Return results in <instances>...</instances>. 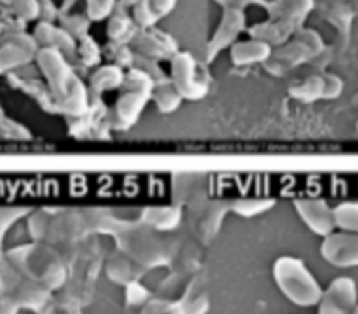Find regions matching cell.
<instances>
[{
	"instance_id": "6da1fadb",
	"label": "cell",
	"mask_w": 358,
	"mask_h": 314,
	"mask_svg": "<svg viewBox=\"0 0 358 314\" xmlns=\"http://www.w3.org/2000/svg\"><path fill=\"white\" fill-rule=\"evenodd\" d=\"M36 62L60 113L72 118L85 116L90 109V90L76 74L71 62L62 53L48 48H41Z\"/></svg>"
},
{
	"instance_id": "7a4b0ae2",
	"label": "cell",
	"mask_w": 358,
	"mask_h": 314,
	"mask_svg": "<svg viewBox=\"0 0 358 314\" xmlns=\"http://www.w3.org/2000/svg\"><path fill=\"white\" fill-rule=\"evenodd\" d=\"M273 278L288 302L299 307L318 306L323 288L301 258H278L273 265Z\"/></svg>"
},
{
	"instance_id": "3957f363",
	"label": "cell",
	"mask_w": 358,
	"mask_h": 314,
	"mask_svg": "<svg viewBox=\"0 0 358 314\" xmlns=\"http://www.w3.org/2000/svg\"><path fill=\"white\" fill-rule=\"evenodd\" d=\"M313 9V0H276L268 8V20L251 27V37L271 46H281L302 30L306 16Z\"/></svg>"
},
{
	"instance_id": "277c9868",
	"label": "cell",
	"mask_w": 358,
	"mask_h": 314,
	"mask_svg": "<svg viewBox=\"0 0 358 314\" xmlns=\"http://www.w3.org/2000/svg\"><path fill=\"white\" fill-rule=\"evenodd\" d=\"M6 260L30 281L37 283L43 288H58L62 281L60 262L53 251L43 244H27L15 248L6 253Z\"/></svg>"
},
{
	"instance_id": "5b68a950",
	"label": "cell",
	"mask_w": 358,
	"mask_h": 314,
	"mask_svg": "<svg viewBox=\"0 0 358 314\" xmlns=\"http://www.w3.org/2000/svg\"><path fill=\"white\" fill-rule=\"evenodd\" d=\"M322 48L323 41L315 30H299L290 41L273 51L271 58L264 65L273 76H285L288 71L316 57Z\"/></svg>"
},
{
	"instance_id": "8992f818",
	"label": "cell",
	"mask_w": 358,
	"mask_h": 314,
	"mask_svg": "<svg viewBox=\"0 0 358 314\" xmlns=\"http://www.w3.org/2000/svg\"><path fill=\"white\" fill-rule=\"evenodd\" d=\"M48 292L50 290L20 274L8 260L0 264V297L8 299L18 309H39L48 300Z\"/></svg>"
},
{
	"instance_id": "52a82bcc",
	"label": "cell",
	"mask_w": 358,
	"mask_h": 314,
	"mask_svg": "<svg viewBox=\"0 0 358 314\" xmlns=\"http://www.w3.org/2000/svg\"><path fill=\"white\" fill-rule=\"evenodd\" d=\"M171 78L181 97L187 100H201L208 95L209 81L201 64L188 51H178L171 58Z\"/></svg>"
},
{
	"instance_id": "ba28073f",
	"label": "cell",
	"mask_w": 358,
	"mask_h": 314,
	"mask_svg": "<svg viewBox=\"0 0 358 314\" xmlns=\"http://www.w3.org/2000/svg\"><path fill=\"white\" fill-rule=\"evenodd\" d=\"M39 44L30 34L22 30H11L0 36V76L11 74L36 60Z\"/></svg>"
},
{
	"instance_id": "9c48e42d",
	"label": "cell",
	"mask_w": 358,
	"mask_h": 314,
	"mask_svg": "<svg viewBox=\"0 0 358 314\" xmlns=\"http://www.w3.org/2000/svg\"><path fill=\"white\" fill-rule=\"evenodd\" d=\"M357 306V283L348 276H341L323 290L318 302V314H351Z\"/></svg>"
},
{
	"instance_id": "30bf717a",
	"label": "cell",
	"mask_w": 358,
	"mask_h": 314,
	"mask_svg": "<svg viewBox=\"0 0 358 314\" xmlns=\"http://www.w3.org/2000/svg\"><path fill=\"white\" fill-rule=\"evenodd\" d=\"M322 257L327 264L337 269L358 267V234L332 232L323 237Z\"/></svg>"
},
{
	"instance_id": "8fae6325",
	"label": "cell",
	"mask_w": 358,
	"mask_h": 314,
	"mask_svg": "<svg viewBox=\"0 0 358 314\" xmlns=\"http://www.w3.org/2000/svg\"><path fill=\"white\" fill-rule=\"evenodd\" d=\"M295 211L301 216L304 225L313 234L327 237L336 232V220H334V207L323 199L308 197V199L295 200Z\"/></svg>"
},
{
	"instance_id": "7c38bea8",
	"label": "cell",
	"mask_w": 358,
	"mask_h": 314,
	"mask_svg": "<svg viewBox=\"0 0 358 314\" xmlns=\"http://www.w3.org/2000/svg\"><path fill=\"white\" fill-rule=\"evenodd\" d=\"M244 27H246V15H244L243 9H225L222 20H220L218 29L215 30L213 37L209 39L206 58L211 62L223 50L232 48L236 44L237 37L244 30Z\"/></svg>"
},
{
	"instance_id": "4fadbf2b",
	"label": "cell",
	"mask_w": 358,
	"mask_h": 314,
	"mask_svg": "<svg viewBox=\"0 0 358 314\" xmlns=\"http://www.w3.org/2000/svg\"><path fill=\"white\" fill-rule=\"evenodd\" d=\"M136 51L144 58H150L155 62L171 60L178 53V43L172 36L165 34L164 30H158L157 27L151 29H139L136 39Z\"/></svg>"
},
{
	"instance_id": "5bb4252c",
	"label": "cell",
	"mask_w": 358,
	"mask_h": 314,
	"mask_svg": "<svg viewBox=\"0 0 358 314\" xmlns=\"http://www.w3.org/2000/svg\"><path fill=\"white\" fill-rule=\"evenodd\" d=\"M151 100V93L139 92V90H127L123 88V93L118 97L113 111L111 125L116 130H127L139 120L143 115L146 104Z\"/></svg>"
},
{
	"instance_id": "9a60e30c",
	"label": "cell",
	"mask_w": 358,
	"mask_h": 314,
	"mask_svg": "<svg viewBox=\"0 0 358 314\" xmlns=\"http://www.w3.org/2000/svg\"><path fill=\"white\" fill-rule=\"evenodd\" d=\"M34 39L37 41L39 48H48L64 55L65 58H76V46L78 41L60 25H53V22L41 20L34 29Z\"/></svg>"
},
{
	"instance_id": "2e32d148",
	"label": "cell",
	"mask_w": 358,
	"mask_h": 314,
	"mask_svg": "<svg viewBox=\"0 0 358 314\" xmlns=\"http://www.w3.org/2000/svg\"><path fill=\"white\" fill-rule=\"evenodd\" d=\"M341 88H343V83L336 76H313L292 86L290 95L299 100L311 102V100L325 99V97H336Z\"/></svg>"
},
{
	"instance_id": "e0dca14e",
	"label": "cell",
	"mask_w": 358,
	"mask_h": 314,
	"mask_svg": "<svg viewBox=\"0 0 358 314\" xmlns=\"http://www.w3.org/2000/svg\"><path fill=\"white\" fill-rule=\"evenodd\" d=\"M273 55V46L267 44L265 41L251 37V39L239 41L230 48V58L236 65H255V64H265Z\"/></svg>"
},
{
	"instance_id": "ac0fdd59",
	"label": "cell",
	"mask_w": 358,
	"mask_h": 314,
	"mask_svg": "<svg viewBox=\"0 0 358 314\" xmlns=\"http://www.w3.org/2000/svg\"><path fill=\"white\" fill-rule=\"evenodd\" d=\"M178 0H139L132 8V18L139 29H151L171 15Z\"/></svg>"
},
{
	"instance_id": "d6986e66",
	"label": "cell",
	"mask_w": 358,
	"mask_h": 314,
	"mask_svg": "<svg viewBox=\"0 0 358 314\" xmlns=\"http://www.w3.org/2000/svg\"><path fill=\"white\" fill-rule=\"evenodd\" d=\"M9 81H11L16 88L23 90V92L29 93L30 97H34V99L41 104V108H44L46 111L60 113L57 102H55L53 93H51L46 81H41L36 76L20 74V72H11V74H9Z\"/></svg>"
},
{
	"instance_id": "ffe728a7",
	"label": "cell",
	"mask_w": 358,
	"mask_h": 314,
	"mask_svg": "<svg viewBox=\"0 0 358 314\" xmlns=\"http://www.w3.org/2000/svg\"><path fill=\"white\" fill-rule=\"evenodd\" d=\"M123 81H125V71L120 65H102L90 76V95H102L111 90L122 88Z\"/></svg>"
},
{
	"instance_id": "44dd1931",
	"label": "cell",
	"mask_w": 358,
	"mask_h": 314,
	"mask_svg": "<svg viewBox=\"0 0 358 314\" xmlns=\"http://www.w3.org/2000/svg\"><path fill=\"white\" fill-rule=\"evenodd\" d=\"M139 27L134 22V18L127 16L125 13L115 11L109 16L108 22V37L111 43L116 44H129L136 39Z\"/></svg>"
},
{
	"instance_id": "7402d4cb",
	"label": "cell",
	"mask_w": 358,
	"mask_h": 314,
	"mask_svg": "<svg viewBox=\"0 0 358 314\" xmlns=\"http://www.w3.org/2000/svg\"><path fill=\"white\" fill-rule=\"evenodd\" d=\"M151 100L157 104V108L162 113H174L181 106L183 97L176 90V86L172 85L171 78H165L162 81L155 83L153 92H151Z\"/></svg>"
},
{
	"instance_id": "603a6c76",
	"label": "cell",
	"mask_w": 358,
	"mask_h": 314,
	"mask_svg": "<svg viewBox=\"0 0 358 314\" xmlns=\"http://www.w3.org/2000/svg\"><path fill=\"white\" fill-rule=\"evenodd\" d=\"M144 220L153 229L162 230V232H171L181 223V211L176 207H151L148 209Z\"/></svg>"
},
{
	"instance_id": "cb8c5ba5",
	"label": "cell",
	"mask_w": 358,
	"mask_h": 314,
	"mask_svg": "<svg viewBox=\"0 0 358 314\" xmlns=\"http://www.w3.org/2000/svg\"><path fill=\"white\" fill-rule=\"evenodd\" d=\"M273 199H257V197H243V199H237L230 204V209H232L236 215L243 216V218H255L258 215H264V213L271 211L274 207Z\"/></svg>"
},
{
	"instance_id": "d4e9b609",
	"label": "cell",
	"mask_w": 358,
	"mask_h": 314,
	"mask_svg": "<svg viewBox=\"0 0 358 314\" xmlns=\"http://www.w3.org/2000/svg\"><path fill=\"white\" fill-rule=\"evenodd\" d=\"M334 220L341 232L358 234V202H343L334 207Z\"/></svg>"
},
{
	"instance_id": "484cf974",
	"label": "cell",
	"mask_w": 358,
	"mask_h": 314,
	"mask_svg": "<svg viewBox=\"0 0 358 314\" xmlns=\"http://www.w3.org/2000/svg\"><path fill=\"white\" fill-rule=\"evenodd\" d=\"M102 51L99 46L97 41L94 37L86 34L81 39H78V46H76V60H79V64H83L85 67H95V65L101 64Z\"/></svg>"
},
{
	"instance_id": "4316f807",
	"label": "cell",
	"mask_w": 358,
	"mask_h": 314,
	"mask_svg": "<svg viewBox=\"0 0 358 314\" xmlns=\"http://www.w3.org/2000/svg\"><path fill=\"white\" fill-rule=\"evenodd\" d=\"M25 207H0V264L6 260V255L2 251V244H4V237L8 230L18 222L22 216L27 215Z\"/></svg>"
},
{
	"instance_id": "83f0119b",
	"label": "cell",
	"mask_w": 358,
	"mask_h": 314,
	"mask_svg": "<svg viewBox=\"0 0 358 314\" xmlns=\"http://www.w3.org/2000/svg\"><path fill=\"white\" fill-rule=\"evenodd\" d=\"M118 0H86V16L90 22H102L115 13Z\"/></svg>"
},
{
	"instance_id": "f1b7e54d",
	"label": "cell",
	"mask_w": 358,
	"mask_h": 314,
	"mask_svg": "<svg viewBox=\"0 0 358 314\" xmlns=\"http://www.w3.org/2000/svg\"><path fill=\"white\" fill-rule=\"evenodd\" d=\"M6 4L15 11V15L22 20L41 18V9L37 0H4Z\"/></svg>"
},
{
	"instance_id": "f546056e",
	"label": "cell",
	"mask_w": 358,
	"mask_h": 314,
	"mask_svg": "<svg viewBox=\"0 0 358 314\" xmlns=\"http://www.w3.org/2000/svg\"><path fill=\"white\" fill-rule=\"evenodd\" d=\"M111 51H109V57L113 58V64L120 65L122 69L125 67H134L136 64V50L129 46V44H111Z\"/></svg>"
},
{
	"instance_id": "4dcf8cb0",
	"label": "cell",
	"mask_w": 358,
	"mask_h": 314,
	"mask_svg": "<svg viewBox=\"0 0 358 314\" xmlns=\"http://www.w3.org/2000/svg\"><path fill=\"white\" fill-rule=\"evenodd\" d=\"M62 27H64V29L67 30V32L71 34L76 41H78V39H81L83 36H86V34H88L90 20H85V16H78V15L65 16V18L62 20Z\"/></svg>"
},
{
	"instance_id": "1f68e13d",
	"label": "cell",
	"mask_w": 358,
	"mask_h": 314,
	"mask_svg": "<svg viewBox=\"0 0 358 314\" xmlns=\"http://www.w3.org/2000/svg\"><path fill=\"white\" fill-rule=\"evenodd\" d=\"M148 295H150L148 290L139 283H129V286H127V300H129V304L139 306V304L146 302Z\"/></svg>"
},
{
	"instance_id": "d6a6232c",
	"label": "cell",
	"mask_w": 358,
	"mask_h": 314,
	"mask_svg": "<svg viewBox=\"0 0 358 314\" xmlns=\"http://www.w3.org/2000/svg\"><path fill=\"white\" fill-rule=\"evenodd\" d=\"M37 4H39L41 9V20H46V22H51L57 15V9H55L53 2L51 0H37Z\"/></svg>"
},
{
	"instance_id": "836d02e7",
	"label": "cell",
	"mask_w": 358,
	"mask_h": 314,
	"mask_svg": "<svg viewBox=\"0 0 358 314\" xmlns=\"http://www.w3.org/2000/svg\"><path fill=\"white\" fill-rule=\"evenodd\" d=\"M220 2V6H223L225 9H243L246 8L248 4H251L253 0H216Z\"/></svg>"
},
{
	"instance_id": "e575fe53",
	"label": "cell",
	"mask_w": 358,
	"mask_h": 314,
	"mask_svg": "<svg viewBox=\"0 0 358 314\" xmlns=\"http://www.w3.org/2000/svg\"><path fill=\"white\" fill-rule=\"evenodd\" d=\"M18 313V307L13 302H9L8 299L0 297V314H16Z\"/></svg>"
},
{
	"instance_id": "d590c367",
	"label": "cell",
	"mask_w": 358,
	"mask_h": 314,
	"mask_svg": "<svg viewBox=\"0 0 358 314\" xmlns=\"http://www.w3.org/2000/svg\"><path fill=\"white\" fill-rule=\"evenodd\" d=\"M127 2H129V6H132L134 8V6H136L139 0H122V4H127Z\"/></svg>"
},
{
	"instance_id": "8d00e7d4",
	"label": "cell",
	"mask_w": 358,
	"mask_h": 314,
	"mask_svg": "<svg viewBox=\"0 0 358 314\" xmlns=\"http://www.w3.org/2000/svg\"><path fill=\"white\" fill-rule=\"evenodd\" d=\"M351 314H358V306L355 307V311H353V313H351Z\"/></svg>"
},
{
	"instance_id": "74e56055",
	"label": "cell",
	"mask_w": 358,
	"mask_h": 314,
	"mask_svg": "<svg viewBox=\"0 0 358 314\" xmlns=\"http://www.w3.org/2000/svg\"><path fill=\"white\" fill-rule=\"evenodd\" d=\"M2 27L4 25H2V20H0V34H2Z\"/></svg>"
},
{
	"instance_id": "f35d334b",
	"label": "cell",
	"mask_w": 358,
	"mask_h": 314,
	"mask_svg": "<svg viewBox=\"0 0 358 314\" xmlns=\"http://www.w3.org/2000/svg\"><path fill=\"white\" fill-rule=\"evenodd\" d=\"M2 115H4V113H2V109H0V116H2Z\"/></svg>"
}]
</instances>
